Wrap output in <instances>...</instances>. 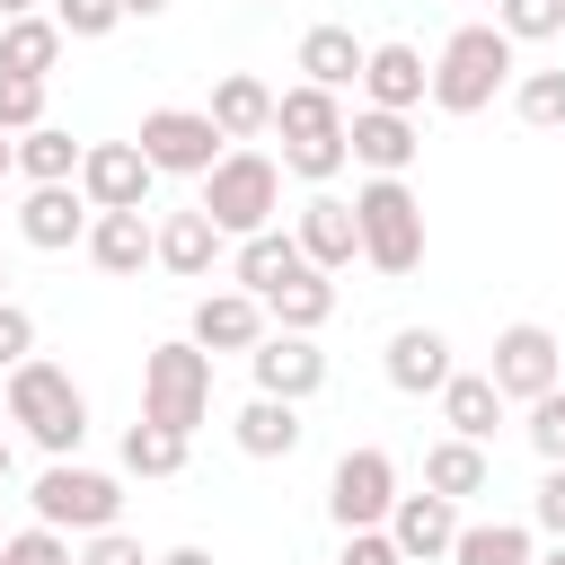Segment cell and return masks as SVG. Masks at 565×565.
Here are the masks:
<instances>
[{
	"instance_id": "d590c367",
	"label": "cell",
	"mask_w": 565,
	"mask_h": 565,
	"mask_svg": "<svg viewBox=\"0 0 565 565\" xmlns=\"http://www.w3.org/2000/svg\"><path fill=\"white\" fill-rule=\"evenodd\" d=\"M0 565H71V539H62V530H44V521H26V530H9V539H0Z\"/></svg>"
},
{
	"instance_id": "44dd1931",
	"label": "cell",
	"mask_w": 565,
	"mask_h": 565,
	"mask_svg": "<svg viewBox=\"0 0 565 565\" xmlns=\"http://www.w3.org/2000/svg\"><path fill=\"white\" fill-rule=\"evenodd\" d=\"M300 265H309V256H300V238H291V230H256V238H230V291H247V300L282 291Z\"/></svg>"
},
{
	"instance_id": "d6a6232c",
	"label": "cell",
	"mask_w": 565,
	"mask_h": 565,
	"mask_svg": "<svg viewBox=\"0 0 565 565\" xmlns=\"http://www.w3.org/2000/svg\"><path fill=\"white\" fill-rule=\"evenodd\" d=\"M512 115H521L530 132H565V71H521Z\"/></svg>"
},
{
	"instance_id": "52a82bcc",
	"label": "cell",
	"mask_w": 565,
	"mask_h": 565,
	"mask_svg": "<svg viewBox=\"0 0 565 565\" xmlns=\"http://www.w3.org/2000/svg\"><path fill=\"white\" fill-rule=\"evenodd\" d=\"M26 503H35L44 530H79V539H97V530L124 521V486L106 468H79V459H44V477H35Z\"/></svg>"
},
{
	"instance_id": "60d3db41",
	"label": "cell",
	"mask_w": 565,
	"mask_h": 565,
	"mask_svg": "<svg viewBox=\"0 0 565 565\" xmlns=\"http://www.w3.org/2000/svg\"><path fill=\"white\" fill-rule=\"evenodd\" d=\"M530 521H539V530H547V539L565 547V459H556V468L539 477V503H530Z\"/></svg>"
},
{
	"instance_id": "603a6c76",
	"label": "cell",
	"mask_w": 565,
	"mask_h": 565,
	"mask_svg": "<svg viewBox=\"0 0 565 565\" xmlns=\"http://www.w3.org/2000/svg\"><path fill=\"white\" fill-rule=\"evenodd\" d=\"M441 424H450V441H494V424H503V388L486 380V371H450L441 380Z\"/></svg>"
},
{
	"instance_id": "3957f363",
	"label": "cell",
	"mask_w": 565,
	"mask_h": 565,
	"mask_svg": "<svg viewBox=\"0 0 565 565\" xmlns=\"http://www.w3.org/2000/svg\"><path fill=\"white\" fill-rule=\"evenodd\" d=\"M353 238H362V265L371 274L406 282L424 265V203H415V185L406 177H371L353 194Z\"/></svg>"
},
{
	"instance_id": "7bdbcfd3",
	"label": "cell",
	"mask_w": 565,
	"mask_h": 565,
	"mask_svg": "<svg viewBox=\"0 0 565 565\" xmlns=\"http://www.w3.org/2000/svg\"><path fill=\"white\" fill-rule=\"evenodd\" d=\"M150 565H221L212 547H168V556H150Z\"/></svg>"
},
{
	"instance_id": "7a4b0ae2",
	"label": "cell",
	"mask_w": 565,
	"mask_h": 565,
	"mask_svg": "<svg viewBox=\"0 0 565 565\" xmlns=\"http://www.w3.org/2000/svg\"><path fill=\"white\" fill-rule=\"evenodd\" d=\"M512 53H521V44H512L503 26H459V35L433 53V88H424V97H433L441 115H486V106L512 88Z\"/></svg>"
},
{
	"instance_id": "9c48e42d",
	"label": "cell",
	"mask_w": 565,
	"mask_h": 565,
	"mask_svg": "<svg viewBox=\"0 0 565 565\" xmlns=\"http://www.w3.org/2000/svg\"><path fill=\"white\" fill-rule=\"evenodd\" d=\"M486 380L503 388V406L521 397H547V388H565V344H556V327H539V318H512L503 335H494V362H486Z\"/></svg>"
},
{
	"instance_id": "4316f807",
	"label": "cell",
	"mask_w": 565,
	"mask_h": 565,
	"mask_svg": "<svg viewBox=\"0 0 565 565\" xmlns=\"http://www.w3.org/2000/svg\"><path fill=\"white\" fill-rule=\"evenodd\" d=\"M79 150H88V141H71L62 124H35V132L9 141V168H18L26 185H79Z\"/></svg>"
},
{
	"instance_id": "f1b7e54d",
	"label": "cell",
	"mask_w": 565,
	"mask_h": 565,
	"mask_svg": "<svg viewBox=\"0 0 565 565\" xmlns=\"http://www.w3.org/2000/svg\"><path fill=\"white\" fill-rule=\"evenodd\" d=\"M486 486H494V459H486L477 441H450V433H441V441L424 450V494L468 503V494H486Z\"/></svg>"
},
{
	"instance_id": "8d00e7d4",
	"label": "cell",
	"mask_w": 565,
	"mask_h": 565,
	"mask_svg": "<svg viewBox=\"0 0 565 565\" xmlns=\"http://www.w3.org/2000/svg\"><path fill=\"white\" fill-rule=\"evenodd\" d=\"M44 124V79H9L0 71V132L18 141V132H35Z\"/></svg>"
},
{
	"instance_id": "6da1fadb",
	"label": "cell",
	"mask_w": 565,
	"mask_h": 565,
	"mask_svg": "<svg viewBox=\"0 0 565 565\" xmlns=\"http://www.w3.org/2000/svg\"><path fill=\"white\" fill-rule=\"evenodd\" d=\"M0 415H9L44 459H79V441H88V397H79V380H71L62 362H44V353H26V362L0 380Z\"/></svg>"
},
{
	"instance_id": "836d02e7",
	"label": "cell",
	"mask_w": 565,
	"mask_h": 565,
	"mask_svg": "<svg viewBox=\"0 0 565 565\" xmlns=\"http://www.w3.org/2000/svg\"><path fill=\"white\" fill-rule=\"evenodd\" d=\"M494 26L512 44H547V35H565V0H494Z\"/></svg>"
},
{
	"instance_id": "9a60e30c",
	"label": "cell",
	"mask_w": 565,
	"mask_h": 565,
	"mask_svg": "<svg viewBox=\"0 0 565 565\" xmlns=\"http://www.w3.org/2000/svg\"><path fill=\"white\" fill-rule=\"evenodd\" d=\"M415 150H424L415 115H380V106L344 115V159H362L371 177H406V168H415Z\"/></svg>"
},
{
	"instance_id": "1f68e13d",
	"label": "cell",
	"mask_w": 565,
	"mask_h": 565,
	"mask_svg": "<svg viewBox=\"0 0 565 565\" xmlns=\"http://www.w3.org/2000/svg\"><path fill=\"white\" fill-rule=\"evenodd\" d=\"M185 450H194V441L168 433V424H132V433H124V468H132V477H185Z\"/></svg>"
},
{
	"instance_id": "484cf974",
	"label": "cell",
	"mask_w": 565,
	"mask_h": 565,
	"mask_svg": "<svg viewBox=\"0 0 565 565\" xmlns=\"http://www.w3.org/2000/svg\"><path fill=\"white\" fill-rule=\"evenodd\" d=\"M362 53H371V44H353V26H309V35H300V79L327 88V97H335V88H362Z\"/></svg>"
},
{
	"instance_id": "f35d334b",
	"label": "cell",
	"mask_w": 565,
	"mask_h": 565,
	"mask_svg": "<svg viewBox=\"0 0 565 565\" xmlns=\"http://www.w3.org/2000/svg\"><path fill=\"white\" fill-rule=\"evenodd\" d=\"M71 565H150V547H141V539H132V530L115 521V530H97V539H79V556H71Z\"/></svg>"
},
{
	"instance_id": "5bb4252c",
	"label": "cell",
	"mask_w": 565,
	"mask_h": 565,
	"mask_svg": "<svg viewBox=\"0 0 565 565\" xmlns=\"http://www.w3.org/2000/svg\"><path fill=\"white\" fill-rule=\"evenodd\" d=\"M424 88H433V62H424L415 44H397V35H388V44H371V53H362V97H371L380 115H415V106H424Z\"/></svg>"
},
{
	"instance_id": "8fae6325",
	"label": "cell",
	"mask_w": 565,
	"mask_h": 565,
	"mask_svg": "<svg viewBox=\"0 0 565 565\" xmlns=\"http://www.w3.org/2000/svg\"><path fill=\"white\" fill-rule=\"evenodd\" d=\"M247 371H256V397H282V406H309V397L327 388L318 335H282V327H265V344L247 353Z\"/></svg>"
},
{
	"instance_id": "7402d4cb",
	"label": "cell",
	"mask_w": 565,
	"mask_h": 565,
	"mask_svg": "<svg viewBox=\"0 0 565 565\" xmlns=\"http://www.w3.org/2000/svg\"><path fill=\"white\" fill-rule=\"evenodd\" d=\"M203 115H212V132H221L230 150H247L256 132H274V88H265V79H247V71H221Z\"/></svg>"
},
{
	"instance_id": "2e32d148",
	"label": "cell",
	"mask_w": 565,
	"mask_h": 565,
	"mask_svg": "<svg viewBox=\"0 0 565 565\" xmlns=\"http://www.w3.org/2000/svg\"><path fill=\"white\" fill-rule=\"evenodd\" d=\"M88 194L79 185H26V203H18V238L26 247H44V256H62V247H79L88 238Z\"/></svg>"
},
{
	"instance_id": "ba28073f",
	"label": "cell",
	"mask_w": 565,
	"mask_h": 565,
	"mask_svg": "<svg viewBox=\"0 0 565 565\" xmlns=\"http://www.w3.org/2000/svg\"><path fill=\"white\" fill-rule=\"evenodd\" d=\"M132 150L150 159V177H194V185H203V177H212V159H221L230 141L212 132V115H203V106H150V115H141V132H132Z\"/></svg>"
},
{
	"instance_id": "7c38bea8",
	"label": "cell",
	"mask_w": 565,
	"mask_h": 565,
	"mask_svg": "<svg viewBox=\"0 0 565 565\" xmlns=\"http://www.w3.org/2000/svg\"><path fill=\"white\" fill-rule=\"evenodd\" d=\"M150 159L132 150V141H88L79 150V194H88V212H141L150 203Z\"/></svg>"
},
{
	"instance_id": "277c9868",
	"label": "cell",
	"mask_w": 565,
	"mask_h": 565,
	"mask_svg": "<svg viewBox=\"0 0 565 565\" xmlns=\"http://www.w3.org/2000/svg\"><path fill=\"white\" fill-rule=\"evenodd\" d=\"M194 212H203L221 238H256V230H274V212H282V168H274L265 150H221Z\"/></svg>"
},
{
	"instance_id": "ac0fdd59",
	"label": "cell",
	"mask_w": 565,
	"mask_h": 565,
	"mask_svg": "<svg viewBox=\"0 0 565 565\" xmlns=\"http://www.w3.org/2000/svg\"><path fill=\"white\" fill-rule=\"evenodd\" d=\"M380 371H388L397 397H441V380H450L459 362H450V335H441V327H397L388 353H380Z\"/></svg>"
},
{
	"instance_id": "7dc6e473",
	"label": "cell",
	"mask_w": 565,
	"mask_h": 565,
	"mask_svg": "<svg viewBox=\"0 0 565 565\" xmlns=\"http://www.w3.org/2000/svg\"><path fill=\"white\" fill-rule=\"evenodd\" d=\"M0 177H9V132H0Z\"/></svg>"
},
{
	"instance_id": "681fc988",
	"label": "cell",
	"mask_w": 565,
	"mask_h": 565,
	"mask_svg": "<svg viewBox=\"0 0 565 565\" xmlns=\"http://www.w3.org/2000/svg\"><path fill=\"white\" fill-rule=\"evenodd\" d=\"M0 282H9V265H0ZM0 300H9V291H0Z\"/></svg>"
},
{
	"instance_id": "f907efd6",
	"label": "cell",
	"mask_w": 565,
	"mask_h": 565,
	"mask_svg": "<svg viewBox=\"0 0 565 565\" xmlns=\"http://www.w3.org/2000/svg\"><path fill=\"white\" fill-rule=\"evenodd\" d=\"M0 539H9V521H0Z\"/></svg>"
},
{
	"instance_id": "ffe728a7",
	"label": "cell",
	"mask_w": 565,
	"mask_h": 565,
	"mask_svg": "<svg viewBox=\"0 0 565 565\" xmlns=\"http://www.w3.org/2000/svg\"><path fill=\"white\" fill-rule=\"evenodd\" d=\"M221 256H230V238H221L203 212H168V221H150V265H168L177 282H203Z\"/></svg>"
},
{
	"instance_id": "f6af8a7d",
	"label": "cell",
	"mask_w": 565,
	"mask_h": 565,
	"mask_svg": "<svg viewBox=\"0 0 565 565\" xmlns=\"http://www.w3.org/2000/svg\"><path fill=\"white\" fill-rule=\"evenodd\" d=\"M35 9H44V0H0V18H35Z\"/></svg>"
},
{
	"instance_id": "cb8c5ba5",
	"label": "cell",
	"mask_w": 565,
	"mask_h": 565,
	"mask_svg": "<svg viewBox=\"0 0 565 565\" xmlns=\"http://www.w3.org/2000/svg\"><path fill=\"white\" fill-rule=\"evenodd\" d=\"M79 247H88V265H97V274H115V282H132V274L150 265V221H141V212H97Z\"/></svg>"
},
{
	"instance_id": "e0dca14e",
	"label": "cell",
	"mask_w": 565,
	"mask_h": 565,
	"mask_svg": "<svg viewBox=\"0 0 565 565\" xmlns=\"http://www.w3.org/2000/svg\"><path fill=\"white\" fill-rule=\"evenodd\" d=\"M265 300H247V291H203L194 300V327H185V344H203V353H256L265 344Z\"/></svg>"
},
{
	"instance_id": "b9f144b4",
	"label": "cell",
	"mask_w": 565,
	"mask_h": 565,
	"mask_svg": "<svg viewBox=\"0 0 565 565\" xmlns=\"http://www.w3.org/2000/svg\"><path fill=\"white\" fill-rule=\"evenodd\" d=\"M335 565H397V547H388V530H344V556Z\"/></svg>"
},
{
	"instance_id": "83f0119b",
	"label": "cell",
	"mask_w": 565,
	"mask_h": 565,
	"mask_svg": "<svg viewBox=\"0 0 565 565\" xmlns=\"http://www.w3.org/2000/svg\"><path fill=\"white\" fill-rule=\"evenodd\" d=\"M265 318L282 327V335H318L327 318H335V274H318V265H300L282 291H265Z\"/></svg>"
},
{
	"instance_id": "c3c4849f",
	"label": "cell",
	"mask_w": 565,
	"mask_h": 565,
	"mask_svg": "<svg viewBox=\"0 0 565 565\" xmlns=\"http://www.w3.org/2000/svg\"><path fill=\"white\" fill-rule=\"evenodd\" d=\"M539 565H565V547H547V556H539Z\"/></svg>"
},
{
	"instance_id": "f546056e",
	"label": "cell",
	"mask_w": 565,
	"mask_h": 565,
	"mask_svg": "<svg viewBox=\"0 0 565 565\" xmlns=\"http://www.w3.org/2000/svg\"><path fill=\"white\" fill-rule=\"evenodd\" d=\"M62 62V26L35 9V18H0V71L9 79H53Z\"/></svg>"
},
{
	"instance_id": "4fadbf2b",
	"label": "cell",
	"mask_w": 565,
	"mask_h": 565,
	"mask_svg": "<svg viewBox=\"0 0 565 565\" xmlns=\"http://www.w3.org/2000/svg\"><path fill=\"white\" fill-rule=\"evenodd\" d=\"M380 530H388L397 565H441L450 539H459V503H441V494H397Z\"/></svg>"
},
{
	"instance_id": "8992f818",
	"label": "cell",
	"mask_w": 565,
	"mask_h": 565,
	"mask_svg": "<svg viewBox=\"0 0 565 565\" xmlns=\"http://www.w3.org/2000/svg\"><path fill=\"white\" fill-rule=\"evenodd\" d=\"M274 132H282V168L291 177H309V185H327L335 168H344V106L327 97V88H282L274 97Z\"/></svg>"
},
{
	"instance_id": "d4e9b609",
	"label": "cell",
	"mask_w": 565,
	"mask_h": 565,
	"mask_svg": "<svg viewBox=\"0 0 565 565\" xmlns=\"http://www.w3.org/2000/svg\"><path fill=\"white\" fill-rule=\"evenodd\" d=\"M300 406H282V397H247L238 415H230V441L247 450V459H291L300 450Z\"/></svg>"
},
{
	"instance_id": "d6986e66",
	"label": "cell",
	"mask_w": 565,
	"mask_h": 565,
	"mask_svg": "<svg viewBox=\"0 0 565 565\" xmlns=\"http://www.w3.org/2000/svg\"><path fill=\"white\" fill-rule=\"evenodd\" d=\"M291 238H300V256H309L318 274H344V265L362 256V238H353V203H344V194H327V185H318V194L300 203Z\"/></svg>"
},
{
	"instance_id": "ee69618b",
	"label": "cell",
	"mask_w": 565,
	"mask_h": 565,
	"mask_svg": "<svg viewBox=\"0 0 565 565\" xmlns=\"http://www.w3.org/2000/svg\"><path fill=\"white\" fill-rule=\"evenodd\" d=\"M115 9H124V18H168L177 0H115Z\"/></svg>"
},
{
	"instance_id": "816d5d0a",
	"label": "cell",
	"mask_w": 565,
	"mask_h": 565,
	"mask_svg": "<svg viewBox=\"0 0 565 565\" xmlns=\"http://www.w3.org/2000/svg\"><path fill=\"white\" fill-rule=\"evenodd\" d=\"M247 9H265V0H247Z\"/></svg>"
},
{
	"instance_id": "e575fe53",
	"label": "cell",
	"mask_w": 565,
	"mask_h": 565,
	"mask_svg": "<svg viewBox=\"0 0 565 565\" xmlns=\"http://www.w3.org/2000/svg\"><path fill=\"white\" fill-rule=\"evenodd\" d=\"M53 26H62V44H97L124 26V9L115 0H53Z\"/></svg>"
},
{
	"instance_id": "30bf717a",
	"label": "cell",
	"mask_w": 565,
	"mask_h": 565,
	"mask_svg": "<svg viewBox=\"0 0 565 565\" xmlns=\"http://www.w3.org/2000/svg\"><path fill=\"white\" fill-rule=\"evenodd\" d=\"M388 503H397V459H388L380 441L344 450L335 477H327V512H335V530H380Z\"/></svg>"
},
{
	"instance_id": "ab89813d",
	"label": "cell",
	"mask_w": 565,
	"mask_h": 565,
	"mask_svg": "<svg viewBox=\"0 0 565 565\" xmlns=\"http://www.w3.org/2000/svg\"><path fill=\"white\" fill-rule=\"evenodd\" d=\"M26 353H35V318H26L18 300H0V380H9Z\"/></svg>"
},
{
	"instance_id": "4dcf8cb0",
	"label": "cell",
	"mask_w": 565,
	"mask_h": 565,
	"mask_svg": "<svg viewBox=\"0 0 565 565\" xmlns=\"http://www.w3.org/2000/svg\"><path fill=\"white\" fill-rule=\"evenodd\" d=\"M450 565H539V539L521 521H459Z\"/></svg>"
},
{
	"instance_id": "5b68a950",
	"label": "cell",
	"mask_w": 565,
	"mask_h": 565,
	"mask_svg": "<svg viewBox=\"0 0 565 565\" xmlns=\"http://www.w3.org/2000/svg\"><path fill=\"white\" fill-rule=\"evenodd\" d=\"M203 415H212V353L185 344V335L150 344V353H141V424H168V433L194 441Z\"/></svg>"
},
{
	"instance_id": "bcb514c9",
	"label": "cell",
	"mask_w": 565,
	"mask_h": 565,
	"mask_svg": "<svg viewBox=\"0 0 565 565\" xmlns=\"http://www.w3.org/2000/svg\"><path fill=\"white\" fill-rule=\"evenodd\" d=\"M0 486H9V433H0Z\"/></svg>"
},
{
	"instance_id": "74e56055",
	"label": "cell",
	"mask_w": 565,
	"mask_h": 565,
	"mask_svg": "<svg viewBox=\"0 0 565 565\" xmlns=\"http://www.w3.org/2000/svg\"><path fill=\"white\" fill-rule=\"evenodd\" d=\"M521 433H530V450H539V459L556 468V459H565V388L530 397V424H521Z\"/></svg>"
}]
</instances>
